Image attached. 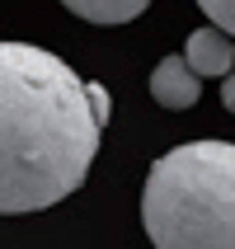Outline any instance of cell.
<instances>
[{"label": "cell", "mask_w": 235, "mask_h": 249, "mask_svg": "<svg viewBox=\"0 0 235 249\" xmlns=\"http://www.w3.org/2000/svg\"><path fill=\"white\" fill-rule=\"evenodd\" d=\"M141 221L155 249H235V146L183 141L146 174Z\"/></svg>", "instance_id": "2"}, {"label": "cell", "mask_w": 235, "mask_h": 249, "mask_svg": "<svg viewBox=\"0 0 235 249\" xmlns=\"http://www.w3.org/2000/svg\"><path fill=\"white\" fill-rule=\"evenodd\" d=\"M71 14H80L90 24H127V19H137L151 0H61Z\"/></svg>", "instance_id": "5"}, {"label": "cell", "mask_w": 235, "mask_h": 249, "mask_svg": "<svg viewBox=\"0 0 235 249\" xmlns=\"http://www.w3.org/2000/svg\"><path fill=\"white\" fill-rule=\"evenodd\" d=\"M108 127V89L61 56L0 42V216L56 207L85 183Z\"/></svg>", "instance_id": "1"}, {"label": "cell", "mask_w": 235, "mask_h": 249, "mask_svg": "<svg viewBox=\"0 0 235 249\" xmlns=\"http://www.w3.org/2000/svg\"><path fill=\"white\" fill-rule=\"evenodd\" d=\"M221 104H226V108L235 113V71H231V75L221 80Z\"/></svg>", "instance_id": "7"}, {"label": "cell", "mask_w": 235, "mask_h": 249, "mask_svg": "<svg viewBox=\"0 0 235 249\" xmlns=\"http://www.w3.org/2000/svg\"><path fill=\"white\" fill-rule=\"evenodd\" d=\"M183 61H188L202 80L231 75V71H235V38L226 33V28H217V24L198 28L193 38H188V47H183Z\"/></svg>", "instance_id": "4"}, {"label": "cell", "mask_w": 235, "mask_h": 249, "mask_svg": "<svg viewBox=\"0 0 235 249\" xmlns=\"http://www.w3.org/2000/svg\"><path fill=\"white\" fill-rule=\"evenodd\" d=\"M151 99L160 108H174V113L193 108L198 99H202V75L174 52V56H165V61L151 71Z\"/></svg>", "instance_id": "3"}, {"label": "cell", "mask_w": 235, "mask_h": 249, "mask_svg": "<svg viewBox=\"0 0 235 249\" xmlns=\"http://www.w3.org/2000/svg\"><path fill=\"white\" fill-rule=\"evenodd\" d=\"M198 10L207 14L217 28H226V33L235 38V0H198Z\"/></svg>", "instance_id": "6"}]
</instances>
